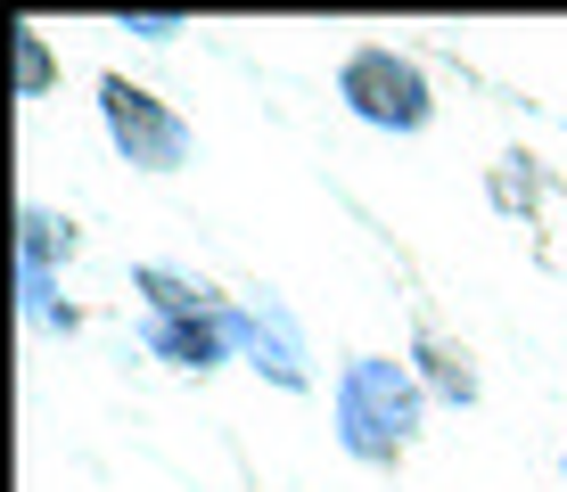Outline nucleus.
<instances>
[{"label":"nucleus","instance_id":"11","mask_svg":"<svg viewBox=\"0 0 567 492\" xmlns=\"http://www.w3.org/2000/svg\"><path fill=\"white\" fill-rule=\"evenodd\" d=\"M115 25H124V33H141V42H173V33H189L182 17H148V9H141V17L124 9V17H115Z\"/></svg>","mask_w":567,"mask_h":492},{"label":"nucleus","instance_id":"5","mask_svg":"<svg viewBox=\"0 0 567 492\" xmlns=\"http://www.w3.org/2000/svg\"><path fill=\"white\" fill-rule=\"evenodd\" d=\"M141 345L173 369H223L239 362V328H230V304L223 312H141Z\"/></svg>","mask_w":567,"mask_h":492},{"label":"nucleus","instance_id":"3","mask_svg":"<svg viewBox=\"0 0 567 492\" xmlns=\"http://www.w3.org/2000/svg\"><path fill=\"white\" fill-rule=\"evenodd\" d=\"M100 124L132 172H182L198 156V132L182 124V107L156 98L148 83H132V74H100Z\"/></svg>","mask_w":567,"mask_h":492},{"label":"nucleus","instance_id":"6","mask_svg":"<svg viewBox=\"0 0 567 492\" xmlns=\"http://www.w3.org/2000/svg\"><path fill=\"white\" fill-rule=\"evenodd\" d=\"M412 369H420L427 402H453V410L477 402V362H468V345H453L444 328H412Z\"/></svg>","mask_w":567,"mask_h":492},{"label":"nucleus","instance_id":"8","mask_svg":"<svg viewBox=\"0 0 567 492\" xmlns=\"http://www.w3.org/2000/svg\"><path fill=\"white\" fill-rule=\"evenodd\" d=\"M132 287H141V312H223L230 304V295H214L206 280H189V271H173V263H141Z\"/></svg>","mask_w":567,"mask_h":492},{"label":"nucleus","instance_id":"2","mask_svg":"<svg viewBox=\"0 0 567 492\" xmlns=\"http://www.w3.org/2000/svg\"><path fill=\"white\" fill-rule=\"evenodd\" d=\"M338 98H346V115L370 132H427V115H436V83H427V66L412 50H395V42H354L338 57Z\"/></svg>","mask_w":567,"mask_h":492},{"label":"nucleus","instance_id":"1","mask_svg":"<svg viewBox=\"0 0 567 492\" xmlns=\"http://www.w3.org/2000/svg\"><path fill=\"white\" fill-rule=\"evenodd\" d=\"M329 427H338L346 460L395 468L403 451L420 443V427H427L420 369L395 362V353H354V362H338V378H329Z\"/></svg>","mask_w":567,"mask_h":492},{"label":"nucleus","instance_id":"9","mask_svg":"<svg viewBox=\"0 0 567 492\" xmlns=\"http://www.w3.org/2000/svg\"><path fill=\"white\" fill-rule=\"evenodd\" d=\"M543 189H551V172H543L535 165V156H502V165H494V206L502 213H526V206H543Z\"/></svg>","mask_w":567,"mask_h":492},{"label":"nucleus","instance_id":"10","mask_svg":"<svg viewBox=\"0 0 567 492\" xmlns=\"http://www.w3.org/2000/svg\"><path fill=\"white\" fill-rule=\"evenodd\" d=\"M9 50H17V98H42L58 83V57L42 42V25H9Z\"/></svg>","mask_w":567,"mask_h":492},{"label":"nucleus","instance_id":"7","mask_svg":"<svg viewBox=\"0 0 567 492\" xmlns=\"http://www.w3.org/2000/svg\"><path fill=\"white\" fill-rule=\"evenodd\" d=\"M74 222L66 213H50V206H25L17 213V271H42V280H58V271L74 263Z\"/></svg>","mask_w":567,"mask_h":492},{"label":"nucleus","instance_id":"4","mask_svg":"<svg viewBox=\"0 0 567 492\" xmlns=\"http://www.w3.org/2000/svg\"><path fill=\"white\" fill-rule=\"evenodd\" d=\"M230 328H239V362L247 369H264V378L288 386V394L312 386V353H305V328L288 321V304H271V295L230 304Z\"/></svg>","mask_w":567,"mask_h":492}]
</instances>
